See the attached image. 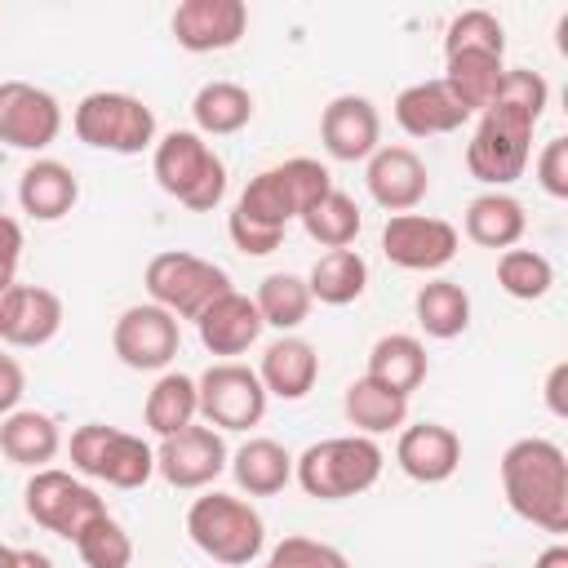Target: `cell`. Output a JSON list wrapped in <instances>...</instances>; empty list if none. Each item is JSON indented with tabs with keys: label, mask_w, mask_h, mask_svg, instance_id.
Masks as SVG:
<instances>
[{
	"label": "cell",
	"mask_w": 568,
	"mask_h": 568,
	"mask_svg": "<svg viewBox=\"0 0 568 568\" xmlns=\"http://www.w3.org/2000/svg\"><path fill=\"white\" fill-rule=\"evenodd\" d=\"M550 102V84L528 67H506L497 98L479 111V124L466 142V169L475 182L501 191L524 178L532 160V129L541 124Z\"/></svg>",
	"instance_id": "cell-1"
},
{
	"label": "cell",
	"mask_w": 568,
	"mask_h": 568,
	"mask_svg": "<svg viewBox=\"0 0 568 568\" xmlns=\"http://www.w3.org/2000/svg\"><path fill=\"white\" fill-rule=\"evenodd\" d=\"M328 191H333V173L311 155L271 164L244 182V191L226 217V235L244 257H266L280 248L288 222L302 217Z\"/></svg>",
	"instance_id": "cell-2"
},
{
	"label": "cell",
	"mask_w": 568,
	"mask_h": 568,
	"mask_svg": "<svg viewBox=\"0 0 568 568\" xmlns=\"http://www.w3.org/2000/svg\"><path fill=\"white\" fill-rule=\"evenodd\" d=\"M501 493L506 506L541 528V532H568V457L555 439L524 435L501 453Z\"/></svg>",
	"instance_id": "cell-3"
},
{
	"label": "cell",
	"mask_w": 568,
	"mask_h": 568,
	"mask_svg": "<svg viewBox=\"0 0 568 568\" xmlns=\"http://www.w3.org/2000/svg\"><path fill=\"white\" fill-rule=\"evenodd\" d=\"M382 466H386V453L377 448V439L333 435V439H315L311 448H302V457H293V479L302 484L306 497L346 501L368 493L382 479Z\"/></svg>",
	"instance_id": "cell-4"
},
{
	"label": "cell",
	"mask_w": 568,
	"mask_h": 568,
	"mask_svg": "<svg viewBox=\"0 0 568 568\" xmlns=\"http://www.w3.org/2000/svg\"><path fill=\"white\" fill-rule=\"evenodd\" d=\"M151 173L164 195L186 204L191 213H213L226 195V164L222 155L195 133V129H173L151 146Z\"/></svg>",
	"instance_id": "cell-5"
},
{
	"label": "cell",
	"mask_w": 568,
	"mask_h": 568,
	"mask_svg": "<svg viewBox=\"0 0 568 568\" xmlns=\"http://www.w3.org/2000/svg\"><path fill=\"white\" fill-rule=\"evenodd\" d=\"M186 537L213 564L248 568L262 555V546H266V524H262V515L244 497H231V493H217L213 488V493H204V497L191 501V510H186Z\"/></svg>",
	"instance_id": "cell-6"
},
{
	"label": "cell",
	"mask_w": 568,
	"mask_h": 568,
	"mask_svg": "<svg viewBox=\"0 0 568 568\" xmlns=\"http://www.w3.org/2000/svg\"><path fill=\"white\" fill-rule=\"evenodd\" d=\"M71 129L84 146L111 151V155H142L155 146V111L120 89L84 93L71 111Z\"/></svg>",
	"instance_id": "cell-7"
},
{
	"label": "cell",
	"mask_w": 568,
	"mask_h": 568,
	"mask_svg": "<svg viewBox=\"0 0 568 568\" xmlns=\"http://www.w3.org/2000/svg\"><path fill=\"white\" fill-rule=\"evenodd\" d=\"M146 297L155 306H164L178 324L182 320H200L222 293H231V275L222 266H213L209 257H195L186 248H164L146 262Z\"/></svg>",
	"instance_id": "cell-8"
},
{
	"label": "cell",
	"mask_w": 568,
	"mask_h": 568,
	"mask_svg": "<svg viewBox=\"0 0 568 568\" xmlns=\"http://www.w3.org/2000/svg\"><path fill=\"white\" fill-rule=\"evenodd\" d=\"M71 466L84 479H102L111 488H142L155 475V448L142 435L102 426V422H84L71 430Z\"/></svg>",
	"instance_id": "cell-9"
},
{
	"label": "cell",
	"mask_w": 568,
	"mask_h": 568,
	"mask_svg": "<svg viewBox=\"0 0 568 568\" xmlns=\"http://www.w3.org/2000/svg\"><path fill=\"white\" fill-rule=\"evenodd\" d=\"M22 506L44 532H53L62 541H75L93 519L106 515V501L98 497V488H89L84 479H75L71 470H58V466L31 470V479L22 488Z\"/></svg>",
	"instance_id": "cell-10"
},
{
	"label": "cell",
	"mask_w": 568,
	"mask_h": 568,
	"mask_svg": "<svg viewBox=\"0 0 568 568\" xmlns=\"http://www.w3.org/2000/svg\"><path fill=\"white\" fill-rule=\"evenodd\" d=\"M200 390V417L213 430H248L266 417V386L257 377V368L240 364V359H217L195 377Z\"/></svg>",
	"instance_id": "cell-11"
},
{
	"label": "cell",
	"mask_w": 568,
	"mask_h": 568,
	"mask_svg": "<svg viewBox=\"0 0 568 568\" xmlns=\"http://www.w3.org/2000/svg\"><path fill=\"white\" fill-rule=\"evenodd\" d=\"M178 346H182V324L155 302L124 306L111 328V351L133 373H164L173 364Z\"/></svg>",
	"instance_id": "cell-12"
},
{
	"label": "cell",
	"mask_w": 568,
	"mask_h": 568,
	"mask_svg": "<svg viewBox=\"0 0 568 568\" xmlns=\"http://www.w3.org/2000/svg\"><path fill=\"white\" fill-rule=\"evenodd\" d=\"M462 235L453 222L430 213H395L382 226V253L399 271H439L457 257Z\"/></svg>",
	"instance_id": "cell-13"
},
{
	"label": "cell",
	"mask_w": 568,
	"mask_h": 568,
	"mask_svg": "<svg viewBox=\"0 0 568 568\" xmlns=\"http://www.w3.org/2000/svg\"><path fill=\"white\" fill-rule=\"evenodd\" d=\"M62 133V102L27 80H0V142L13 151H44Z\"/></svg>",
	"instance_id": "cell-14"
},
{
	"label": "cell",
	"mask_w": 568,
	"mask_h": 568,
	"mask_svg": "<svg viewBox=\"0 0 568 568\" xmlns=\"http://www.w3.org/2000/svg\"><path fill=\"white\" fill-rule=\"evenodd\" d=\"M226 462H231V453H226L222 430L200 426V422H191L186 430L155 444V475H164V484L186 488V493L209 488L226 470Z\"/></svg>",
	"instance_id": "cell-15"
},
{
	"label": "cell",
	"mask_w": 568,
	"mask_h": 568,
	"mask_svg": "<svg viewBox=\"0 0 568 568\" xmlns=\"http://www.w3.org/2000/svg\"><path fill=\"white\" fill-rule=\"evenodd\" d=\"M169 27L186 53H222L244 40L248 9H244V0H182L173 9Z\"/></svg>",
	"instance_id": "cell-16"
},
{
	"label": "cell",
	"mask_w": 568,
	"mask_h": 568,
	"mask_svg": "<svg viewBox=\"0 0 568 568\" xmlns=\"http://www.w3.org/2000/svg\"><path fill=\"white\" fill-rule=\"evenodd\" d=\"M62 328V297L40 284H13L0 293V342L18 351H40Z\"/></svg>",
	"instance_id": "cell-17"
},
{
	"label": "cell",
	"mask_w": 568,
	"mask_h": 568,
	"mask_svg": "<svg viewBox=\"0 0 568 568\" xmlns=\"http://www.w3.org/2000/svg\"><path fill=\"white\" fill-rule=\"evenodd\" d=\"M320 142L333 160L355 164L382 146V115L364 93H337L320 115Z\"/></svg>",
	"instance_id": "cell-18"
},
{
	"label": "cell",
	"mask_w": 568,
	"mask_h": 568,
	"mask_svg": "<svg viewBox=\"0 0 568 568\" xmlns=\"http://www.w3.org/2000/svg\"><path fill=\"white\" fill-rule=\"evenodd\" d=\"M364 182H368V195L390 217L395 213H413L430 191V173H426V164H422V155L413 146H377L368 155Z\"/></svg>",
	"instance_id": "cell-19"
},
{
	"label": "cell",
	"mask_w": 568,
	"mask_h": 568,
	"mask_svg": "<svg viewBox=\"0 0 568 568\" xmlns=\"http://www.w3.org/2000/svg\"><path fill=\"white\" fill-rule=\"evenodd\" d=\"M395 462L413 484H444L462 466V439L444 422H413V426H399Z\"/></svg>",
	"instance_id": "cell-20"
},
{
	"label": "cell",
	"mask_w": 568,
	"mask_h": 568,
	"mask_svg": "<svg viewBox=\"0 0 568 568\" xmlns=\"http://www.w3.org/2000/svg\"><path fill=\"white\" fill-rule=\"evenodd\" d=\"M470 120V111L453 98V89L435 75V80H417L408 89L395 93V124L408 138H439V133H457Z\"/></svg>",
	"instance_id": "cell-21"
},
{
	"label": "cell",
	"mask_w": 568,
	"mask_h": 568,
	"mask_svg": "<svg viewBox=\"0 0 568 568\" xmlns=\"http://www.w3.org/2000/svg\"><path fill=\"white\" fill-rule=\"evenodd\" d=\"M195 328H200V342H204V351H213V355H222V359H231V355H244L257 337H262V315H257V306H253V297L248 293H240V288H231V293H222L200 320H195Z\"/></svg>",
	"instance_id": "cell-22"
},
{
	"label": "cell",
	"mask_w": 568,
	"mask_h": 568,
	"mask_svg": "<svg viewBox=\"0 0 568 568\" xmlns=\"http://www.w3.org/2000/svg\"><path fill=\"white\" fill-rule=\"evenodd\" d=\"M257 377H262L266 395H275V399H306L311 386H315V377H320V355H315V346L306 337L280 333L262 351Z\"/></svg>",
	"instance_id": "cell-23"
},
{
	"label": "cell",
	"mask_w": 568,
	"mask_h": 568,
	"mask_svg": "<svg viewBox=\"0 0 568 568\" xmlns=\"http://www.w3.org/2000/svg\"><path fill=\"white\" fill-rule=\"evenodd\" d=\"M80 178L62 160H31L18 178V204L31 222H58L75 209Z\"/></svg>",
	"instance_id": "cell-24"
},
{
	"label": "cell",
	"mask_w": 568,
	"mask_h": 568,
	"mask_svg": "<svg viewBox=\"0 0 568 568\" xmlns=\"http://www.w3.org/2000/svg\"><path fill=\"white\" fill-rule=\"evenodd\" d=\"M426 373H430V359H426V346L413 333H382L373 342L368 368H364V377L382 382L386 390H395L404 399L426 382Z\"/></svg>",
	"instance_id": "cell-25"
},
{
	"label": "cell",
	"mask_w": 568,
	"mask_h": 568,
	"mask_svg": "<svg viewBox=\"0 0 568 568\" xmlns=\"http://www.w3.org/2000/svg\"><path fill=\"white\" fill-rule=\"evenodd\" d=\"M62 448V430L49 413L40 408H13L4 422H0V453L13 462V466H27V470H44Z\"/></svg>",
	"instance_id": "cell-26"
},
{
	"label": "cell",
	"mask_w": 568,
	"mask_h": 568,
	"mask_svg": "<svg viewBox=\"0 0 568 568\" xmlns=\"http://www.w3.org/2000/svg\"><path fill=\"white\" fill-rule=\"evenodd\" d=\"M528 231V213L515 195L506 191H484L466 204V240H475L479 248H515Z\"/></svg>",
	"instance_id": "cell-27"
},
{
	"label": "cell",
	"mask_w": 568,
	"mask_h": 568,
	"mask_svg": "<svg viewBox=\"0 0 568 568\" xmlns=\"http://www.w3.org/2000/svg\"><path fill=\"white\" fill-rule=\"evenodd\" d=\"M142 422H146V430L160 435V439H169V435L186 430L191 422H200V390H195V377L164 368V373L155 377V386L146 390Z\"/></svg>",
	"instance_id": "cell-28"
},
{
	"label": "cell",
	"mask_w": 568,
	"mask_h": 568,
	"mask_svg": "<svg viewBox=\"0 0 568 568\" xmlns=\"http://www.w3.org/2000/svg\"><path fill=\"white\" fill-rule=\"evenodd\" d=\"M226 466H231L240 493H248V497H275L293 479V453L284 444H275V439H248V444H240Z\"/></svg>",
	"instance_id": "cell-29"
},
{
	"label": "cell",
	"mask_w": 568,
	"mask_h": 568,
	"mask_svg": "<svg viewBox=\"0 0 568 568\" xmlns=\"http://www.w3.org/2000/svg\"><path fill=\"white\" fill-rule=\"evenodd\" d=\"M191 115L200 138H231L253 120V93L235 80H209L195 89Z\"/></svg>",
	"instance_id": "cell-30"
},
{
	"label": "cell",
	"mask_w": 568,
	"mask_h": 568,
	"mask_svg": "<svg viewBox=\"0 0 568 568\" xmlns=\"http://www.w3.org/2000/svg\"><path fill=\"white\" fill-rule=\"evenodd\" d=\"M342 413H346V422L355 426V435H368V439L408 426V399L395 395V390H386V386L373 382V377H355V382L346 386Z\"/></svg>",
	"instance_id": "cell-31"
},
{
	"label": "cell",
	"mask_w": 568,
	"mask_h": 568,
	"mask_svg": "<svg viewBox=\"0 0 568 568\" xmlns=\"http://www.w3.org/2000/svg\"><path fill=\"white\" fill-rule=\"evenodd\" d=\"M413 315H417V328L426 337L453 342L470 324V293L457 280H426L413 297Z\"/></svg>",
	"instance_id": "cell-32"
},
{
	"label": "cell",
	"mask_w": 568,
	"mask_h": 568,
	"mask_svg": "<svg viewBox=\"0 0 568 568\" xmlns=\"http://www.w3.org/2000/svg\"><path fill=\"white\" fill-rule=\"evenodd\" d=\"M506 75V58H493V53H448L444 58V84L453 89V98L479 115L488 111V102L497 98V84Z\"/></svg>",
	"instance_id": "cell-33"
},
{
	"label": "cell",
	"mask_w": 568,
	"mask_h": 568,
	"mask_svg": "<svg viewBox=\"0 0 568 568\" xmlns=\"http://www.w3.org/2000/svg\"><path fill=\"white\" fill-rule=\"evenodd\" d=\"M306 288H311V302L351 306V302H359L364 288H368V262H364L355 248H328V253L311 266Z\"/></svg>",
	"instance_id": "cell-34"
},
{
	"label": "cell",
	"mask_w": 568,
	"mask_h": 568,
	"mask_svg": "<svg viewBox=\"0 0 568 568\" xmlns=\"http://www.w3.org/2000/svg\"><path fill=\"white\" fill-rule=\"evenodd\" d=\"M253 306H257V315H262L266 328L293 333V328L306 324V315H311L315 302H311V288H306L302 275H293V271H275V275H266V280L257 284Z\"/></svg>",
	"instance_id": "cell-35"
},
{
	"label": "cell",
	"mask_w": 568,
	"mask_h": 568,
	"mask_svg": "<svg viewBox=\"0 0 568 568\" xmlns=\"http://www.w3.org/2000/svg\"><path fill=\"white\" fill-rule=\"evenodd\" d=\"M297 222H302L306 235H311L315 244H324V248H351L355 235L364 231V213H359V204H355L346 191H337V186H333L324 200H315Z\"/></svg>",
	"instance_id": "cell-36"
},
{
	"label": "cell",
	"mask_w": 568,
	"mask_h": 568,
	"mask_svg": "<svg viewBox=\"0 0 568 568\" xmlns=\"http://www.w3.org/2000/svg\"><path fill=\"white\" fill-rule=\"evenodd\" d=\"M497 284H501V293H510L519 302H537L555 288V266L537 248H506L497 257Z\"/></svg>",
	"instance_id": "cell-37"
},
{
	"label": "cell",
	"mask_w": 568,
	"mask_h": 568,
	"mask_svg": "<svg viewBox=\"0 0 568 568\" xmlns=\"http://www.w3.org/2000/svg\"><path fill=\"white\" fill-rule=\"evenodd\" d=\"M448 53H493V58H506V31H501L497 13L462 9L448 22V31H444V58Z\"/></svg>",
	"instance_id": "cell-38"
},
{
	"label": "cell",
	"mask_w": 568,
	"mask_h": 568,
	"mask_svg": "<svg viewBox=\"0 0 568 568\" xmlns=\"http://www.w3.org/2000/svg\"><path fill=\"white\" fill-rule=\"evenodd\" d=\"M71 546H75V555H80L84 568H129L133 564V537L111 515L93 519Z\"/></svg>",
	"instance_id": "cell-39"
},
{
	"label": "cell",
	"mask_w": 568,
	"mask_h": 568,
	"mask_svg": "<svg viewBox=\"0 0 568 568\" xmlns=\"http://www.w3.org/2000/svg\"><path fill=\"white\" fill-rule=\"evenodd\" d=\"M266 564H271V568H351L337 546L315 541V537H284V541L271 550Z\"/></svg>",
	"instance_id": "cell-40"
},
{
	"label": "cell",
	"mask_w": 568,
	"mask_h": 568,
	"mask_svg": "<svg viewBox=\"0 0 568 568\" xmlns=\"http://www.w3.org/2000/svg\"><path fill=\"white\" fill-rule=\"evenodd\" d=\"M537 186L550 200H568V138H550L537 155Z\"/></svg>",
	"instance_id": "cell-41"
},
{
	"label": "cell",
	"mask_w": 568,
	"mask_h": 568,
	"mask_svg": "<svg viewBox=\"0 0 568 568\" xmlns=\"http://www.w3.org/2000/svg\"><path fill=\"white\" fill-rule=\"evenodd\" d=\"M18 257H22V226L0 213V293L18 284Z\"/></svg>",
	"instance_id": "cell-42"
},
{
	"label": "cell",
	"mask_w": 568,
	"mask_h": 568,
	"mask_svg": "<svg viewBox=\"0 0 568 568\" xmlns=\"http://www.w3.org/2000/svg\"><path fill=\"white\" fill-rule=\"evenodd\" d=\"M22 390H27V373L13 355H0V422L22 404Z\"/></svg>",
	"instance_id": "cell-43"
},
{
	"label": "cell",
	"mask_w": 568,
	"mask_h": 568,
	"mask_svg": "<svg viewBox=\"0 0 568 568\" xmlns=\"http://www.w3.org/2000/svg\"><path fill=\"white\" fill-rule=\"evenodd\" d=\"M564 386H568V359H559V364L550 368V377H546V408H550L555 417H568V399H564Z\"/></svg>",
	"instance_id": "cell-44"
},
{
	"label": "cell",
	"mask_w": 568,
	"mask_h": 568,
	"mask_svg": "<svg viewBox=\"0 0 568 568\" xmlns=\"http://www.w3.org/2000/svg\"><path fill=\"white\" fill-rule=\"evenodd\" d=\"M532 568H568V546H564V541L546 546V550L537 555V564H532Z\"/></svg>",
	"instance_id": "cell-45"
},
{
	"label": "cell",
	"mask_w": 568,
	"mask_h": 568,
	"mask_svg": "<svg viewBox=\"0 0 568 568\" xmlns=\"http://www.w3.org/2000/svg\"><path fill=\"white\" fill-rule=\"evenodd\" d=\"M18 568H53V559L36 546H18Z\"/></svg>",
	"instance_id": "cell-46"
},
{
	"label": "cell",
	"mask_w": 568,
	"mask_h": 568,
	"mask_svg": "<svg viewBox=\"0 0 568 568\" xmlns=\"http://www.w3.org/2000/svg\"><path fill=\"white\" fill-rule=\"evenodd\" d=\"M0 568H18V546H4L0 541Z\"/></svg>",
	"instance_id": "cell-47"
},
{
	"label": "cell",
	"mask_w": 568,
	"mask_h": 568,
	"mask_svg": "<svg viewBox=\"0 0 568 568\" xmlns=\"http://www.w3.org/2000/svg\"><path fill=\"white\" fill-rule=\"evenodd\" d=\"M484 568H497V564H484Z\"/></svg>",
	"instance_id": "cell-48"
},
{
	"label": "cell",
	"mask_w": 568,
	"mask_h": 568,
	"mask_svg": "<svg viewBox=\"0 0 568 568\" xmlns=\"http://www.w3.org/2000/svg\"><path fill=\"white\" fill-rule=\"evenodd\" d=\"M266 568H271V564H266Z\"/></svg>",
	"instance_id": "cell-49"
}]
</instances>
